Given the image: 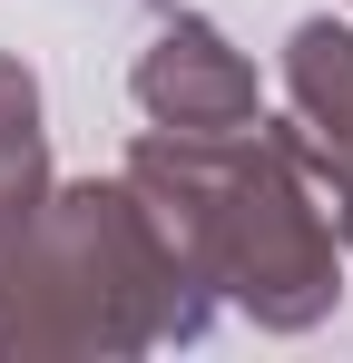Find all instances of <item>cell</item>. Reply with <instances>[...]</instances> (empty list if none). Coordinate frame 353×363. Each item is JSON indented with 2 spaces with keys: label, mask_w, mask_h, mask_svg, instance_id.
Listing matches in <instances>:
<instances>
[{
  "label": "cell",
  "mask_w": 353,
  "mask_h": 363,
  "mask_svg": "<svg viewBox=\"0 0 353 363\" xmlns=\"http://www.w3.org/2000/svg\"><path fill=\"white\" fill-rule=\"evenodd\" d=\"M285 108L304 128V157H314L324 206H334L344 255H353V30L344 20H294V40H285Z\"/></svg>",
  "instance_id": "4"
},
{
  "label": "cell",
  "mask_w": 353,
  "mask_h": 363,
  "mask_svg": "<svg viewBox=\"0 0 353 363\" xmlns=\"http://www.w3.org/2000/svg\"><path fill=\"white\" fill-rule=\"evenodd\" d=\"M216 295L186 275L157 206L128 177H50L30 216L0 226V363H128L196 344Z\"/></svg>",
  "instance_id": "2"
},
{
  "label": "cell",
  "mask_w": 353,
  "mask_h": 363,
  "mask_svg": "<svg viewBox=\"0 0 353 363\" xmlns=\"http://www.w3.org/2000/svg\"><path fill=\"white\" fill-rule=\"evenodd\" d=\"M157 10H176V0H157Z\"/></svg>",
  "instance_id": "7"
},
{
  "label": "cell",
  "mask_w": 353,
  "mask_h": 363,
  "mask_svg": "<svg viewBox=\"0 0 353 363\" xmlns=\"http://www.w3.org/2000/svg\"><path fill=\"white\" fill-rule=\"evenodd\" d=\"M20 216H30V206H20ZM0 226H10V216H0Z\"/></svg>",
  "instance_id": "6"
},
{
  "label": "cell",
  "mask_w": 353,
  "mask_h": 363,
  "mask_svg": "<svg viewBox=\"0 0 353 363\" xmlns=\"http://www.w3.org/2000/svg\"><path fill=\"white\" fill-rule=\"evenodd\" d=\"M118 177L157 206L186 275L216 295V314H245L255 334H314L344 304V226L324 206V177L304 157V128L245 118L216 138L147 128Z\"/></svg>",
  "instance_id": "1"
},
{
  "label": "cell",
  "mask_w": 353,
  "mask_h": 363,
  "mask_svg": "<svg viewBox=\"0 0 353 363\" xmlns=\"http://www.w3.org/2000/svg\"><path fill=\"white\" fill-rule=\"evenodd\" d=\"M50 196V128H40V79L0 50V216Z\"/></svg>",
  "instance_id": "5"
},
{
  "label": "cell",
  "mask_w": 353,
  "mask_h": 363,
  "mask_svg": "<svg viewBox=\"0 0 353 363\" xmlns=\"http://www.w3.org/2000/svg\"><path fill=\"white\" fill-rule=\"evenodd\" d=\"M128 99L147 108V128H176V138H216V128L265 118V89H255V60L235 50L216 20L196 10H167V30L138 50L128 69Z\"/></svg>",
  "instance_id": "3"
}]
</instances>
